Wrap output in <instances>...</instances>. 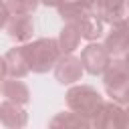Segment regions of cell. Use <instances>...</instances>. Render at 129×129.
<instances>
[{
  "label": "cell",
  "mask_w": 129,
  "mask_h": 129,
  "mask_svg": "<svg viewBox=\"0 0 129 129\" xmlns=\"http://www.w3.org/2000/svg\"><path fill=\"white\" fill-rule=\"evenodd\" d=\"M8 18H10V10H8L6 2H2V0H0V28H4V26H6Z\"/></svg>",
  "instance_id": "e0dca14e"
},
{
  "label": "cell",
  "mask_w": 129,
  "mask_h": 129,
  "mask_svg": "<svg viewBox=\"0 0 129 129\" xmlns=\"http://www.w3.org/2000/svg\"><path fill=\"white\" fill-rule=\"evenodd\" d=\"M4 60H6V71H8L10 77L24 79V77L30 73L22 46H14V48H10V50L4 54Z\"/></svg>",
  "instance_id": "4fadbf2b"
},
{
  "label": "cell",
  "mask_w": 129,
  "mask_h": 129,
  "mask_svg": "<svg viewBox=\"0 0 129 129\" xmlns=\"http://www.w3.org/2000/svg\"><path fill=\"white\" fill-rule=\"evenodd\" d=\"M4 30H6L10 40L28 42L34 34V20H32L30 14H10Z\"/></svg>",
  "instance_id": "ba28073f"
},
{
  "label": "cell",
  "mask_w": 129,
  "mask_h": 129,
  "mask_svg": "<svg viewBox=\"0 0 129 129\" xmlns=\"http://www.w3.org/2000/svg\"><path fill=\"white\" fill-rule=\"evenodd\" d=\"M22 50H24L30 73H36V75L52 71L58 56L62 54L56 38H36L32 42L22 44Z\"/></svg>",
  "instance_id": "6da1fadb"
},
{
  "label": "cell",
  "mask_w": 129,
  "mask_h": 129,
  "mask_svg": "<svg viewBox=\"0 0 129 129\" xmlns=\"http://www.w3.org/2000/svg\"><path fill=\"white\" fill-rule=\"evenodd\" d=\"M0 123L6 125V127H10V129L24 127L28 123V113L22 109L20 103H14V101L4 99L0 103Z\"/></svg>",
  "instance_id": "30bf717a"
},
{
  "label": "cell",
  "mask_w": 129,
  "mask_h": 129,
  "mask_svg": "<svg viewBox=\"0 0 129 129\" xmlns=\"http://www.w3.org/2000/svg\"><path fill=\"white\" fill-rule=\"evenodd\" d=\"M6 75H8V71H6V60H4V56H0V83L6 79Z\"/></svg>",
  "instance_id": "d6986e66"
},
{
  "label": "cell",
  "mask_w": 129,
  "mask_h": 129,
  "mask_svg": "<svg viewBox=\"0 0 129 129\" xmlns=\"http://www.w3.org/2000/svg\"><path fill=\"white\" fill-rule=\"evenodd\" d=\"M127 0H101L97 14L101 16V20L105 24H113L119 22L127 16Z\"/></svg>",
  "instance_id": "7c38bea8"
},
{
  "label": "cell",
  "mask_w": 129,
  "mask_h": 129,
  "mask_svg": "<svg viewBox=\"0 0 129 129\" xmlns=\"http://www.w3.org/2000/svg\"><path fill=\"white\" fill-rule=\"evenodd\" d=\"M40 0H6L10 14H32L38 8Z\"/></svg>",
  "instance_id": "2e32d148"
},
{
  "label": "cell",
  "mask_w": 129,
  "mask_h": 129,
  "mask_svg": "<svg viewBox=\"0 0 129 129\" xmlns=\"http://www.w3.org/2000/svg\"><path fill=\"white\" fill-rule=\"evenodd\" d=\"M91 125L93 127H101V129H121V127H127L125 107L121 103H117V101L105 103L103 109L99 111V115L93 119Z\"/></svg>",
  "instance_id": "8992f818"
},
{
  "label": "cell",
  "mask_w": 129,
  "mask_h": 129,
  "mask_svg": "<svg viewBox=\"0 0 129 129\" xmlns=\"http://www.w3.org/2000/svg\"><path fill=\"white\" fill-rule=\"evenodd\" d=\"M125 113H127V127H129V105H125Z\"/></svg>",
  "instance_id": "7402d4cb"
},
{
  "label": "cell",
  "mask_w": 129,
  "mask_h": 129,
  "mask_svg": "<svg viewBox=\"0 0 129 129\" xmlns=\"http://www.w3.org/2000/svg\"><path fill=\"white\" fill-rule=\"evenodd\" d=\"M127 10H129V0H127Z\"/></svg>",
  "instance_id": "603a6c76"
},
{
  "label": "cell",
  "mask_w": 129,
  "mask_h": 129,
  "mask_svg": "<svg viewBox=\"0 0 129 129\" xmlns=\"http://www.w3.org/2000/svg\"><path fill=\"white\" fill-rule=\"evenodd\" d=\"M127 20H129V18H127Z\"/></svg>",
  "instance_id": "cb8c5ba5"
},
{
  "label": "cell",
  "mask_w": 129,
  "mask_h": 129,
  "mask_svg": "<svg viewBox=\"0 0 129 129\" xmlns=\"http://www.w3.org/2000/svg\"><path fill=\"white\" fill-rule=\"evenodd\" d=\"M121 60H123V64H125V69L129 71V50H127V52H125V54L121 56Z\"/></svg>",
  "instance_id": "44dd1931"
},
{
  "label": "cell",
  "mask_w": 129,
  "mask_h": 129,
  "mask_svg": "<svg viewBox=\"0 0 129 129\" xmlns=\"http://www.w3.org/2000/svg\"><path fill=\"white\" fill-rule=\"evenodd\" d=\"M0 93H2L4 99L14 101V103H20V105H26L30 101V89L26 87V83H22L16 77L4 79L0 83Z\"/></svg>",
  "instance_id": "8fae6325"
},
{
  "label": "cell",
  "mask_w": 129,
  "mask_h": 129,
  "mask_svg": "<svg viewBox=\"0 0 129 129\" xmlns=\"http://www.w3.org/2000/svg\"><path fill=\"white\" fill-rule=\"evenodd\" d=\"M111 62V54L107 52L105 44H99V42H89L83 52H81V64H83V71H87L89 75L97 77V75H103L105 69L109 67Z\"/></svg>",
  "instance_id": "277c9868"
},
{
  "label": "cell",
  "mask_w": 129,
  "mask_h": 129,
  "mask_svg": "<svg viewBox=\"0 0 129 129\" xmlns=\"http://www.w3.org/2000/svg\"><path fill=\"white\" fill-rule=\"evenodd\" d=\"M103 85L111 101H117L121 105L129 103V71L125 69L121 58H111L109 67L103 73Z\"/></svg>",
  "instance_id": "3957f363"
},
{
  "label": "cell",
  "mask_w": 129,
  "mask_h": 129,
  "mask_svg": "<svg viewBox=\"0 0 129 129\" xmlns=\"http://www.w3.org/2000/svg\"><path fill=\"white\" fill-rule=\"evenodd\" d=\"M71 24H75L77 28H79V32H81V38H85V40H89V42H93V40H99L101 36H103V28H105V22L101 20V16L97 14V12H93V10H87L85 14H81L75 22H71Z\"/></svg>",
  "instance_id": "9c48e42d"
},
{
  "label": "cell",
  "mask_w": 129,
  "mask_h": 129,
  "mask_svg": "<svg viewBox=\"0 0 129 129\" xmlns=\"http://www.w3.org/2000/svg\"><path fill=\"white\" fill-rule=\"evenodd\" d=\"M52 71H54V77H56V81H58L60 85H75V83L81 81V77H83L81 58H77L73 52L60 54Z\"/></svg>",
  "instance_id": "52a82bcc"
},
{
  "label": "cell",
  "mask_w": 129,
  "mask_h": 129,
  "mask_svg": "<svg viewBox=\"0 0 129 129\" xmlns=\"http://www.w3.org/2000/svg\"><path fill=\"white\" fill-rule=\"evenodd\" d=\"M60 125H64V127H91V123H89L87 119L79 117V115L73 113L71 109L58 113V115L50 121V127H60Z\"/></svg>",
  "instance_id": "9a60e30c"
},
{
  "label": "cell",
  "mask_w": 129,
  "mask_h": 129,
  "mask_svg": "<svg viewBox=\"0 0 129 129\" xmlns=\"http://www.w3.org/2000/svg\"><path fill=\"white\" fill-rule=\"evenodd\" d=\"M56 40H58V46H60L62 54L75 52L79 48V44H81V32H79V28L75 24L64 22V26H62V30H60V34H58Z\"/></svg>",
  "instance_id": "5bb4252c"
},
{
  "label": "cell",
  "mask_w": 129,
  "mask_h": 129,
  "mask_svg": "<svg viewBox=\"0 0 129 129\" xmlns=\"http://www.w3.org/2000/svg\"><path fill=\"white\" fill-rule=\"evenodd\" d=\"M103 105H105V99L91 85H75L67 91V107L79 117L87 119L89 123H93V119L99 115Z\"/></svg>",
  "instance_id": "7a4b0ae2"
},
{
  "label": "cell",
  "mask_w": 129,
  "mask_h": 129,
  "mask_svg": "<svg viewBox=\"0 0 129 129\" xmlns=\"http://www.w3.org/2000/svg\"><path fill=\"white\" fill-rule=\"evenodd\" d=\"M103 44L111 54V58H121L129 50V20L123 18L119 22H113Z\"/></svg>",
  "instance_id": "5b68a950"
},
{
  "label": "cell",
  "mask_w": 129,
  "mask_h": 129,
  "mask_svg": "<svg viewBox=\"0 0 129 129\" xmlns=\"http://www.w3.org/2000/svg\"><path fill=\"white\" fill-rule=\"evenodd\" d=\"M40 4H44V6H54V8H56V6L60 4V0H40Z\"/></svg>",
  "instance_id": "ffe728a7"
},
{
  "label": "cell",
  "mask_w": 129,
  "mask_h": 129,
  "mask_svg": "<svg viewBox=\"0 0 129 129\" xmlns=\"http://www.w3.org/2000/svg\"><path fill=\"white\" fill-rule=\"evenodd\" d=\"M89 10H93V12H97L99 10V4H101V0H81Z\"/></svg>",
  "instance_id": "ac0fdd59"
}]
</instances>
